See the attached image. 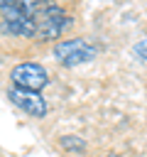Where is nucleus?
Masks as SVG:
<instances>
[{
	"mask_svg": "<svg viewBox=\"0 0 147 157\" xmlns=\"http://www.w3.org/2000/svg\"><path fill=\"white\" fill-rule=\"evenodd\" d=\"M34 20V39L37 42H49V39H59L71 25V15L64 12V7H59L56 2H49L47 7H42L39 12L32 15Z\"/></svg>",
	"mask_w": 147,
	"mask_h": 157,
	"instance_id": "obj_1",
	"label": "nucleus"
},
{
	"mask_svg": "<svg viewBox=\"0 0 147 157\" xmlns=\"http://www.w3.org/2000/svg\"><path fill=\"white\" fill-rule=\"evenodd\" d=\"M54 59L64 66H78V64H86L91 59H96L98 54V47L86 42L83 37H71V39H61L54 44L51 49Z\"/></svg>",
	"mask_w": 147,
	"mask_h": 157,
	"instance_id": "obj_2",
	"label": "nucleus"
},
{
	"mask_svg": "<svg viewBox=\"0 0 147 157\" xmlns=\"http://www.w3.org/2000/svg\"><path fill=\"white\" fill-rule=\"evenodd\" d=\"M0 15H2V29L24 39H34V20L20 10L15 2L10 0H0Z\"/></svg>",
	"mask_w": 147,
	"mask_h": 157,
	"instance_id": "obj_3",
	"label": "nucleus"
},
{
	"mask_svg": "<svg viewBox=\"0 0 147 157\" xmlns=\"http://www.w3.org/2000/svg\"><path fill=\"white\" fill-rule=\"evenodd\" d=\"M10 81L17 88H27V91H42L49 83V74L42 64L37 61H22L10 71Z\"/></svg>",
	"mask_w": 147,
	"mask_h": 157,
	"instance_id": "obj_4",
	"label": "nucleus"
},
{
	"mask_svg": "<svg viewBox=\"0 0 147 157\" xmlns=\"http://www.w3.org/2000/svg\"><path fill=\"white\" fill-rule=\"evenodd\" d=\"M7 98L12 105H17L22 113H27L29 118H44L49 113V105L47 101L42 98L39 91H27V88H17V86H10L7 88Z\"/></svg>",
	"mask_w": 147,
	"mask_h": 157,
	"instance_id": "obj_5",
	"label": "nucleus"
},
{
	"mask_svg": "<svg viewBox=\"0 0 147 157\" xmlns=\"http://www.w3.org/2000/svg\"><path fill=\"white\" fill-rule=\"evenodd\" d=\"M10 2H15L20 10H24V12L32 17V15H34V12H39L42 7H47L51 0H10Z\"/></svg>",
	"mask_w": 147,
	"mask_h": 157,
	"instance_id": "obj_6",
	"label": "nucleus"
},
{
	"mask_svg": "<svg viewBox=\"0 0 147 157\" xmlns=\"http://www.w3.org/2000/svg\"><path fill=\"white\" fill-rule=\"evenodd\" d=\"M59 142H61V147L69 150V152H86V142H83L81 137H76V135H64Z\"/></svg>",
	"mask_w": 147,
	"mask_h": 157,
	"instance_id": "obj_7",
	"label": "nucleus"
},
{
	"mask_svg": "<svg viewBox=\"0 0 147 157\" xmlns=\"http://www.w3.org/2000/svg\"><path fill=\"white\" fill-rule=\"evenodd\" d=\"M135 54L142 56V59H147V42H140V44L135 47Z\"/></svg>",
	"mask_w": 147,
	"mask_h": 157,
	"instance_id": "obj_8",
	"label": "nucleus"
},
{
	"mask_svg": "<svg viewBox=\"0 0 147 157\" xmlns=\"http://www.w3.org/2000/svg\"><path fill=\"white\" fill-rule=\"evenodd\" d=\"M105 157H118V155H105Z\"/></svg>",
	"mask_w": 147,
	"mask_h": 157,
	"instance_id": "obj_9",
	"label": "nucleus"
}]
</instances>
